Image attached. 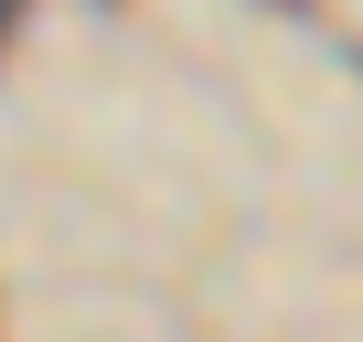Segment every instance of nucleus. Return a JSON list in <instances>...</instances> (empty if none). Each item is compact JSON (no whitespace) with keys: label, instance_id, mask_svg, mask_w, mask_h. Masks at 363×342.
Instances as JSON below:
<instances>
[{"label":"nucleus","instance_id":"obj_1","mask_svg":"<svg viewBox=\"0 0 363 342\" xmlns=\"http://www.w3.org/2000/svg\"><path fill=\"white\" fill-rule=\"evenodd\" d=\"M0 33H11V22H0Z\"/></svg>","mask_w":363,"mask_h":342}]
</instances>
